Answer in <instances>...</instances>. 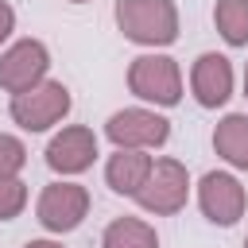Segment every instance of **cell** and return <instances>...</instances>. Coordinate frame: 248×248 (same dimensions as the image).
<instances>
[{
  "mask_svg": "<svg viewBox=\"0 0 248 248\" xmlns=\"http://www.w3.org/2000/svg\"><path fill=\"white\" fill-rule=\"evenodd\" d=\"M116 27L128 43L170 46L178 39V8L174 0H116Z\"/></svg>",
  "mask_w": 248,
  "mask_h": 248,
  "instance_id": "6da1fadb",
  "label": "cell"
},
{
  "mask_svg": "<svg viewBox=\"0 0 248 248\" xmlns=\"http://www.w3.org/2000/svg\"><path fill=\"white\" fill-rule=\"evenodd\" d=\"M70 105H74L70 89H66L62 81L43 78V81L31 85L27 93H16L12 105H8V112H12V120H16L23 132H46V128H54L58 120H66Z\"/></svg>",
  "mask_w": 248,
  "mask_h": 248,
  "instance_id": "7a4b0ae2",
  "label": "cell"
},
{
  "mask_svg": "<svg viewBox=\"0 0 248 248\" xmlns=\"http://www.w3.org/2000/svg\"><path fill=\"white\" fill-rule=\"evenodd\" d=\"M128 89L140 101L170 108L182 101V70L170 54H140L128 66Z\"/></svg>",
  "mask_w": 248,
  "mask_h": 248,
  "instance_id": "3957f363",
  "label": "cell"
},
{
  "mask_svg": "<svg viewBox=\"0 0 248 248\" xmlns=\"http://www.w3.org/2000/svg\"><path fill=\"white\" fill-rule=\"evenodd\" d=\"M190 198V174L178 159H151V170L143 178V186L136 190L140 209L155 213V217H170L186 205Z\"/></svg>",
  "mask_w": 248,
  "mask_h": 248,
  "instance_id": "277c9868",
  "label": "cell"
},
{
  "mask_svg": "<svg viewBox=\"0 0 248 248\" xmlns=\"http://www.w3.org/2000/svg\"><path fill=\"white\" fill-rule=\"evenodd\" d=\"M35 213L46 232H74L89 213V190L81 182H50L43 186Z\"/></svg>",
  "mask_w": 248,
  "mask_h": 248,
  "instance_id": "5b68a950",
  "label": "cell"
},
{
  "mask_svg": "<svg viewBox=\"0 0 248 248\" xmlns=\"http://www.w3.org/2000/svg\"><path fill=\"white\" fill-rule=\"evenodd\" d=\"M105 136L116 143V147H136V151H151V147H163L170 140V120L151 112V108H120L108 116L105 124Z\"/></svg>",
  "mask_w": 248,
  "mask_h": 248,
  "instance_id": "8992f818",
  "label": "cell"
},
{
  "mask_svg": "<svg viewBox=\"0 0 248 248\" xmlns=\"http://www.w3.org/2000/svg\"><path fill=\"white\" fill-rule=\"evenodd\" d=\"M50 70V50L39 39H19L0 54V89L4 93H27L31 85H39Z\"/></svg>",
  "mask_w": 248,
  "mask_h": 248,
  "instance_id": "52a82bcc",
  "label": "cell"
},
{
  "mask_svg": "<svg viewBox=\"0 0 248 248\" xmlns=\"http://www.w3.org/2000/svg\"><path fill=\"white\" fill-rule=\"evenodd\" d=\"M198 205H202L205 221L229 229V225H236V221L244 217L248 194H244V186H240L236 174H229V170H209V174H202V182H198Z\"/></svg>",
  "mask_w": 248,
  "mask_h": 248,
  "instance_id": "ba28073f",
  "label": "cell"
},
{
  "mask_svg": "<svg viewBox=\"0 0 248 248\" xmlns=\"http://www.w3.org/2000/svg\"><path fill=\"white\" fill-rule=\"evenodd\" d=\"M93 159H97V136L85 124H70L46 143V167L54 174H81L93 167Z\"/></svg>",
  "mask_w": 248,
  "mask_h": 248,
  "instance_id": "9c48e42d",
  "label": "cell"
},
{
  "mask_svg": "<svg viewBox=\"0 0 248 248\" xmlns=\"http://www.w3.org/2000/svg\"><path fill=\"white\" fill-rule=\"evenodd\" d=\"M190 89H194V101L202 108H221L229 97H232V66L225 54H198L194 66H190Z\"/></svg>",
  "mask_w": 248,
  "mask_h": 248,
  "instance_id": "30bf717a",
  "label": "cell"
},
{
  "mask_svg": "<svg viewBox=\"0 0 248 248\" xmlns=\"http://www.w3.org/2000/svg\"><path fill=\"white\" fill-rule=\"evenodd\" d=\"M151 170V155L147 151H136V147H116L105 163V182L112 194H124V198H136V190L143 186Z\"/></svg>",
  "mask_w": 248,
  "mask_h": 248,
  "instance_id": "8fae6325",
  "label": "cell"
},
{
  "mask_svg": "<svg viewBox=\"0 0 248 248\" xmlns=\"http://www.w3.org/2000/svg\"><path fill=\"white\" fill-rule=\"evenodd\" d=\"M213 151L229 167L248 170V112H229L225 120H217V128H213Z\"/></svg>",
  "mask_w": 248,
  "mask_h": 248,
  "instance_id": "7c38bea8",
  "label": "cell"
},
{
  "mask_svg": "<svg viewBox=\"0 0 248 248\" xmlns=\"http://www.w3.org/2000/svg\"><path fill=\"white\" fill-rule=\"evenodd\" d=\"M101 248H159V236L143 217H116L108 221Z\"/></svg>",
  "mask_w": 248,
  "mask_h": 248,
  "instance_id": "4fadbf2b",
  "label": "cell"
},
{
  "mask_svg": "<svg viewBox=\"0 0 248 248\" xmlns=\"http://www.w3.org/2000/svg\"><path fill=\"white\" fill-rule=\"evenodd\" d=\"M213 23L229 46H248V0H217Z\"/></svg>",
  "mask_w": 248,
  "mask_h": 248,
  "instance_id": "5bb4252c",
  "label": "cell"
},
{
  "mask_svg": "<svg viewBox=\"0 0 248 248\" xmlns=\"http://www.w3.org/2000/svg\"><path fill=\"white\" fill-rule=\"evenodd\" d=\"M23 167H27V147H23V140L0 132V178H16Z\"/></svg>",
  "mask_w": 248,
  "mask_h": 248,
  "instance_id": "9a60e30c",
  "label": "cell"
},
{
  "mask_svg": "<svg viewBox=\"0 0 248 248\" xmlns=\"http://www.w3.org/2000/svg\"><path fill=\"white\" fill-rule=\"evenodd\" d=\"M23 205H27V186L19 182V174L16 178H0V221L19 217Z\"/></svg>",
  "mask_w": 248,
  "mask_h": 248,
  "instance_id": "2e32d148",
  "label": "cell"
},
{
  "mask_svg": "<svg viewBox=\"0 0 248 248\" xmlns=\"http://www.w3.org/2000/svg\"><path fill=\"white\" fill-rule=\"evenodd\" d=\"M12 31H16V12H12L8 0H0V43H4Z\"/></svg>",
  "mask_w": 248,
  "mask_h": 248,
  "instance_id": "e0dca14e",
  "label": "cell"
},
{
  "mask_svg": "<svg viewBox=\"0 0 248 248\" xmlns=\"http://www.w3.org/2000/svg\"><path fill=\"white\" fill-rule=\"evenodd\" d=\"M23 248H62V244H58V240H27Z\"/></svg>",
  "mask_w": 248,
  "mask_h": 248,
  "instance_id": "ac0fdd59",
  "label": "cell"
},
{
  "mask_svg": "<svg viewBox=\"0 0 248 248\" xmlns=\"http://www.w3.org/2000/svg\"><path fill=\"white\" fill-rule=\"evenodd\" d=\"M244 97H248V66H244Z\"/></svg>",
  "mask_w": 248,
  "mask_h": 248,
  "instance_id": "d6986e66",
  "label": "cell"
},
{
  "mask_svg": "<svg viewBox=\"0 0 248 248\" xmlns=\"http://www.w3.org/2000/svg\"><path fill=\"white\" fill-rule=\"evenodd\" d=\"M70 4H85V0H70Z\"/></svg>",
  "mask_w": 248,
  "mask_h": 248,
  "instance_id": "ffe728a7",
  "label": "cell"
},
{
  "mask_svg": "<svg viewBox=\"0 0 248 248\" xmlns=\"http://www.w3.org/2000/svg\"><path fill=\"white\" fill-rule=\"evenodd\" d=\"M244 248H248V240H244Z\"/></svg>",
  "mask_w": 248,
  "mask_h": 248,
  "instance_id": "44dd1931",
  "label": "cell"
}]
</instances>
